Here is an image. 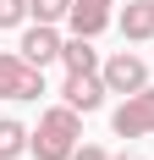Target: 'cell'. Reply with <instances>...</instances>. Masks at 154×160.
Wrapping results in <instances>:
<instances>
[{
    "instance_id": "obj_1",
    "label": "cell",
    "mask_w": 154,
    "mask_h": 160,
    "mask_svg": "<svg viewBox=\"0 0 154 160\" xmlns=\"http://www.w3.org/2000/svg\"><path fill=\"white\" fill-rule=\"evenodd\" d=\"M77 138H83L77 111H72V105H55V111H44V116H39V132L28 138V149H33L39 160H72Z\"/></svg>"
},
{
    "instance_id": "obj_2",
    "label": "cell",
    "mask_w": 154,
    "mask_h": 160,
    "mask_svg": "<svg viewBox=\"0 0 154 160\" xmlns=\"http://www.w3.org/2000/svg\"><path fill=\"white\" fill-rule=\"evenodd\" d=\"M39 94H44V66L0 50V99H39Z\"/></svg>"
},
{
    "instance_id": "obj_3",
    "label": "cell",
    "mask_w": 154,
    "mask_h": 160,
    "mask_svg": "<svg viewBox=\"0 0 154 160\" xmlns=\"http://www.w3.org/2000/svg\"><path fill=\"white\" fill-rule=\"evenodd\" d=\"M116 132H121V138H149V132H154V88H138V94L121 99Z\"/></svg>"
},
{
    "instance_id": "obj_4",
    "label": "cell",
    "mask_w": 154,
    "mask_h": 160,
    "mask_svg": "<svg viewBox=\"0 0 154 160\" xmlns=\"http://www.w3.org/2000/svg\"><path fill=\"white\" fill-rule=\"evenodd\" d=\"M99 78H105V88L110 94H138V88H149V66L138 61V55H110L105 61V72H99Z\"/></svg>"
},
{
    "instance_id": "obj_5",
    "label": "cell",
    "mask_w": 154,
    "mask_h": 160,
    "mask_svg": "<svg viewBox=\"0 0 154 160\" xmlns=\"http://www.w3.org/2000/svg\"><path fill=\"white\" fill-rule=\"evenodd\" d=\"M61 94H66V105H72V111L88 116V111H99V105H105L110 88H105V78H99V72H66V88H61Z\"/></svg>"
},
{
    "instance_id": "obj_6",
    "label": "cell",
    "mask_w": 154,
    "mask_h": 160,
    "mask_svg": "<svg viewBox=\"0 0 154 160\" xmlns=\"http://www.w3.org/2000/svg\"><path fill=\"white\" fill-rule=\"evenodd\" d=\"M61 33H55V22H39V28H28L22 33V61H33V66H50V61H61Z\"/></svg>"
},
{
    "instance_id": "obj_7",
    "label": "cell",
    "mask_w": 154,
    "mask_h": 160,
    "mask_svg": "<svg viewBox=\"0 0 154 160\" xmlns=\"http://www.w3.org/2000/svg\"><path fill=\"white\" fill-rule=\"evenodd\" d=\"M110 6L116 0H72V33H83V39H94V33H105V22H110Z\"/></svg>"
},
{
    "instance_id": "obj_8",
    "label": "cell",
    "mask_w": 154,
    "mask_h": 160,
    "mask_svg": "<svg viewBox=\"0 0 154 160\" xmlns=\"http://www.w3.org/2000/svg\"><path fill=\"white\" fill-rule=\"evenodd\" d=\"M121 33L127 39H154V0H127V11H121Z\"/></svg>"
},
{
    "instance_id": "obj_9",
    "label": "cell",
    "mask_w": 154,
    "mask_h": 160,
    "mask_svg": "<svg viewBox=\"0 0 154 160\" xmlns=\"http://www.w3.org/2000/svg\"><path fill=\"white\" fill-rule=\"evenodd\" d=\"M61 61H66V72H99V50H94V39H66L61 44Z\"/></svg>"
},
{
    "instance_id": "obj_10",
    "label": "cell",
    "mask_w": 154,
    "mask_h": 160,
    "mask_svg": "<svg viewBox=\"0 0 154 160\" xmlns=\"http://www.w3.org/2000/svg\"><path fill=\"white\" fill-rule=\"evenodd\" d=\"M28 149V127L22 122H0V160H17Z\"/></svg>"
},
{
    "instance_id": "obj_11",
    "label": "cell",
    "mask_w": 154,
    "mask_h": 160,
    "mask_svg": "<svg viewBox=\"0 0 154 160\" xmlns=\"http://www.w3.org/2000/svg\"><path fill=\"white\" fill-rule=\"evenodd\" d=\"M28 11L39 22H61V17H72V0H28Z\"/></svg>"
},
{
    "instance_id": "obj_12",
    "label": "cell",
    "mask_w": 154,
    "mask_h": 160,
    "mask_svg": "<svg viewBox=\"0 0 154 160\" xmlns=\"http://www.w3.org/2000/svg\"><path fill=\"white\" fill-rule=\"evenodd\" d=\"M28 17V0H0V28H17Z\"/></svg>"
},
{
    "instance_id": "obj_13",
    "label": "cell",
    "mask_w": 154,
    "mask_h": 160,
    "mask_svg": "<svg viewBox=\"0 0 154 160\" xmlns=\"http://www.w3.org/2000/svg\"><path fill=\"white\" fill-rule=\"evenodd\" d=\"M72 160H110V155H105L99 144H77V149H72Z\"/></svg>"
},
{
    "instance_id": "obj_14",
    "label": "cell",
    "mask_w": 154,
    "mask_h": 160,
    "mask_svg": "<svg viewBox=\"0 0 154 160\" xmlns=\"http://www.w3.org/2000/svg\"><path fill=\"white\" fill-rule=\"evenodd\" d=\"M116 160H138V155H116Z\"/></svg>"
}]
</instances>
